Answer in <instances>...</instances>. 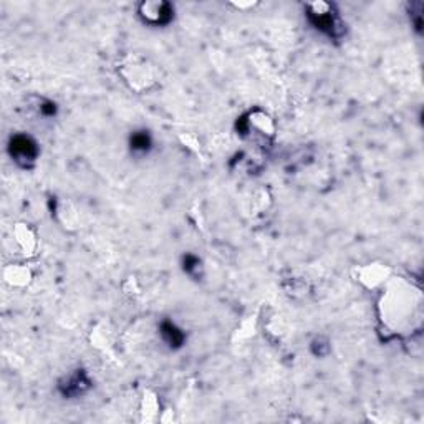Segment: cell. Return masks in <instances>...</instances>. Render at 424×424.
I'll return each instance as SVG.
<instances>
[{
  "label": "cell",
  "instance_id": "1",
  "mask_svg": "<svg viewBox=\"0 0 424 424\" xmlns=\"http://www.w3.org/2000/svg\"><path fill=\"white\" fill-rule=\"evenodd\" d=\"M307 19L317 30L328 35L330 39H341L345 35V25L338 17L335 7L327 2L307 3Z\"/></svg>",
  "mask_w": 424,
  "mask_h": 424
},
{
  "label": "cell",
  "instance_id": "2",
  "mask_svg": "<svg viewBox=\"0 0 424 424\" xmlns=\"http://www.w3.org/2000/svg\"><path fill=\"white\" fill-rule=\"evenodd\" d=\"M9 153L12 159L22 168H30L39 158V145L28 134H15L10 138Z\"/></svg>",
  "mask_w": 424,
  "mask_h": 424
},
{
  "label": "cell",
  "instance_id": "3",
  "mask_svg": "<svg viewBox=\"0 0 424 424\" xmlns=\"http://www.w3.org/2000/svg\"><path fill=\"white\" fill-rule=\"evenodd\" d=\"M140 17L148 25L162 27L173 20L174 9L168 2H142L140 6Z\"/></svg>",
  "mask_w": 424,
  "mask_h": 424
},
{
  "label": "cell",
  "instance_id": "4",
  "mask_svg": "<svg viewBox=\"0 0 424 424\" xmlns=\"http://www.w3.org/2000/svg\"><path fill=\"white\" fill-rule=\"evenodd\" d=\"M89 386H92V381L88 374L83 370H76L59 383V391L65 398H78L87 393Z\"/></svg>",
  "mask_w": 424,
  "mask_h": 424
},
{
  "label": "cell",
  "instance_id": "5",
  "mask_svg": "<svg viewBox=\"0 0 424 424\" xmlns=\"http://www.w3.org/2000/svg\"><path fill=\"white\" fill-rule=\"evenodd\" d=\"M159 333H161L162 340L168 343L169 348H181L186 341V333L174 321H162L161 327H159Z\"/></svg>",
  "mask_w": 424,
  "mask_h": 424
},
{
  "label": "cell",
  "instance_id": "6",
  "mask_svg": "<svg viewBox=\"0 0 424 424\" xmlns=\"http://www.w3.org/2000/svg\"><path fill=\"white\" fill-rule=\"evenodd\" d=\"M151 146H153V141H151L148 131H134L131 136H129V149H131V153L136 154V156L148 154Z\"/></svg>",
  "mask_w": 424,
  "mask_h": 424
},
{
  "label": "cell",
  "instance_id": "7",
  "mask_svg": "<svg viewBox=\"0 0 424 424\" xmlns=\"http://www.w3.org/2000/svg\"><path fill=\"white\" fill-rule=\"evenodd\" d=\"M182 268L187 275L194 277V279H199L202 275V264L199 257H195L193 254H187L182 259Z\"/></svg>",
  "mask_w": 424,
  "mask_h": 424
},
{
  "label": "cell",
  "instance_id": "8",
  "mask_svg": "<svg viewBox=\"0 0 424 424\" xmlns=\"http://www.w3.org/2000/svg\"><path fill=\"white\" fill-rule=\"evenodd\" d=\"M40 113H42L43 116H53L56 113V105L53 103V101L45 100L43 103L40 105Z\"/></svg>",
  "mask_w": 424,
  "mask_h": 424
}]
</instances>
